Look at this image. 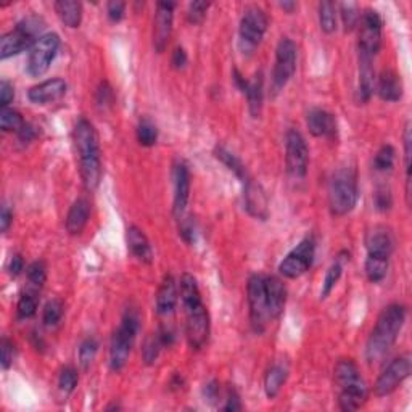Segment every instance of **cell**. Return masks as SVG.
Returning a JSON list of instances; mask_svg holds the SVG:
<instances>
[{"label": "cell", "mask_w": 412, "mask_h": 412, "mask_svg": "<svg viewBox=\"0 0 412 412\" xmlns=\"http://www.w3.org/2000/svg\"><path fill=\"white\" fill-rule=\"evenodd\" d=\"M375 69L374 58L361 55L359 53V84H357V97L359 102L366 103L375 92Z\"/></svg>", "instance_id": "26"}, {"label": "cell", "mask_w": 412, "mask_h": 412, "mask_svg": "<svg viewBox=\"0 0 412 412\" xmlns=\"http://www.w3.org/2000/svg\"><path fill=\"white\" fill-rule=\"evenodd\" d=\"M203 395H205V398L210 401V403H215V401L220 398L221 395V388H220V384H217L216 380H211L210 384L205 385V390H203Z\"/></svg>", "instance_id": "55"}, {"label": "cell", "mask_w": 412, "mask_h": 412, "mask_svg": "<svg viewBox=\"0 0 412 412\" xmlns=\"http://www.w3.org/2000/svg\"><path fill=\"white\" fill-rule=\"evenodd\" d=\"M137 141L142 147H153L158 141V129L150 119H141L137 126Z\"/></svg>", "instance_id": "37"}, {"label": "cell", "mask_w": 412, "mask_h": 412, "mask_svg": "<svg viewBox=\"0 0 412 412\" xmlns=\"http://www.w3.org/2000/svg\"><path fill=\"white\" fill-rule=\"evenodd\" d=\"M181 235H182V238L187 243H192L193 240H195V229H193L192 221L182 222V226H181Z\"/></svg>", "instance_id": "60"}, {"label": "cell", "mask_w": 412, "mask_h": 412, "mask_svg": "<svg viewBox=\"0 0 412 412\" xmlns=\"http://www.w3.org/2000/svg\"><path fill=\"white\" fill-rule=\"evenodd\" d=\"M245 190H243V201H245V210L248 215L255 220L266 221L269 217V200L265 188L261 183H258L250 177L248 181L243 182Z\"/></svg>", "instance_id": "17"}, {"label": "cell", "mask_w": 412, "mask_h": 412, "mask_svg": "<svg viewBox=\"0 0 412 412\" xmlns=\"http://www.w3.org/2000/svg\"><path fill=\"white\" fill-rule=\"evenodd\" d=\"M267 31V17L265 10L258 5H250L243 10V17L238 28V46L243 53H253L260 46Z\"/></svg>", "instance_id": "7"}, {"label": "cell", "mask_w": 412, "mask_h": 412, "mask_svg": "<svg viewBox=\"0 0 412 412\" xmlns=\"http://www.w3.org/2000/svg\"><path fill=\"white\" fill-rule=\"evenodd\" d=\"M390 260L388 258H379V256H367L366 258V276L372 284H379L386 277L388 272Z\"/></svg>", "instance_id": "33"}, {"label": "cell", "mask_w": 412, "mask_h": 412, "mask_svg": "<svg viewBox=\"0 0 412 412\" xmlns=\"http://www.w3.org/2000/svg\"><path fill=\"white\" fill-rule=\"evenodd\" d=\"M73 142L79 158V172L84 187L89 192L96 190L102 179L100 143L96 126L86 118L79 119L73 131Z\"/></svg>", "instance_id": "1"}, {"label": "cell", "mask_w": 412, "mask_h": 412, "mask_svg": "<svg viewBox=\"0 0 412 412\" xmlns=\"http://www.w3.org/2000/svg\"><path fill=\"white\" fill-rule=\"evenodd\" d=\"M395 160H396V150L393 147L386 143V145L380 147V150L375 153L374 168L380 172L391 171L395 166Z\"/></svg>", "instance_id": "39"}, {"label": "cell", "mask_w": 412, "mask_h": 412, "mask_svg": "<svg viewBox=\"0 0 412 412\" xmlns=\"http://www.w3.org/2000/svg\"><path fill=\"white\" fill-rule=\"evenodd\" d=\"M64 312V305L62 300L58 298H53L44 306L42 312V322L46 327H55L60 321H62Z\"/></svg>", "instance_id": "38"}, {"label": "cell", "mask_w": 412, "mask_h": 412, "mask_svg": "<svg viewBox=\"0 0 412 412\" xmlns=\"http://www.w3.org/2000/svg\"><path fill=\"white\" fill-rule=\"evenodd\" d=\"M28 280L31 282L33 285L36 287H42L46 284L47 280V267H46V262L44 261H34L31 265L28 266Z\"/></svg>", "instance_id": "47"}, {"label": "cell", "mask_w": 412, "mask_h": 412, "mask_svg": "<svg viewBox=\"0 0 412 412\" xmlns=\"http://www.w3.org/2000/svg\"><path fill=\"white\" fill-rule=\"evenodd\" d=\"M127 247L134 256L143 265L153 262V250L147 235L137 226H131L127 229Z\"/></svg>", "instance_id": "27"}, {"label": "cell", "mask_w": 412, "mask_h": 412, "mask_svg": "<svg viewBox=\"0 0 412 412\" xmlns=\"http://www.w3.org/2000/svg\"><path fill=\"white\" fill-rule=\"evenodd\" d=\"M359 48L361 55L375 58L382 46V29H384V21L379 12L367 8L361 13L359 18Z\"/></svg>", "instance_id": "13"}, {"label": "cell", "mask_w": 412, "mask_h": 412, "mask_svg": "<svg viewBox=\"0 0 412 412\" xmlns=\"http://www.w3.org/2000/svg\"><path fill=\"white\" fill-rule=\"evenodd\" d=\"M188 198H190V171L186 163H177L174 166V203H172V215L176 220L182 217Z\"/></svg>", "instance_id": "19"}, {"label": "cell", "mask_w": 412, "mask_h": 412, "mask_svg": "<svg viewBox=\"0 0 412 412\" xmlns=\"http://www.w3.org/2000/svg\"><path fill=\"white\" fill-rule=\"evenodd\" d=\"M296 71V46L289 37L280 39L276 48V64L272 69V92L279 93Z\"/></svg>", "instance_id": "10"}, {"label": "cell", "mask_w": 412, "mask_h": 412, "mask_svg": "<svg viewBox=\"0 0 412 412\" xmlns=\"http://www.w3.org/2000/svg\"><path fill=\"white\" fill-rule=\"evenodd\" d=\"M411 370L412 356L409 353L395 357L377 379L374 385V395L379 396V398L391 395L395 390H398L400 385H403V382L411 375Z\"/></svg>", "instance_id": "14"}, {"label": "cell", "mask_w": 412, "mask_h": 412, "mask_svg": "<svg viewBox=\"0 0 412 412\" xmlns=\"http://www.w3.org/2000/svg\"><path fill=\"white\" fill-rule=\"evenodd\" d=\"M285 166L294 179H305L310 166V148L306 138L296 129H290L285 136Z\"/></svg>", "instance_id": "12"}, {"label": "cell", "mask_w": 412, "mask_h": 412, "mask_svg": "<svg viewBox=\"0 0 412 412\" xmlns=\"http://www.w3.org/2000/svg\"><path fill=\"white\" fill-rule=\"evenodd\" d=\"M287 377H289V367L285 364H277L271 366L267 369L265 375V393L269 400H274L277 395L280 393L282 386L287 382Z\"/></svg>", "instance_id": "30"}, {"label": "cell", "mask_w": 412, "mask_h": 412, "mask_svg": "<svg viewBox=\"0 0 412 412\" xmlns=\"http://www.w3.org/2000/svg\"><path fill=\"white\" fill-rule=\"evenodd\" d=\"M24 126L21 113L13 108H2L0 111V129L3 132H18Z\"/></svg>", "instance_id": "36"}, {"label": "cell", "mask_w": 412, "mask_h": 412, "mask_svg": "<svg viewBox=\"0 0 412 412\" xmlns=\"http://www.w3.org/2000/svg\"><path fill=\"white\" fill-rule=\"evenodd\" d=\"M247 100H248V110L253 118H258L262 110V100H265V79L262 73H258L255 78L250 81L247 91Z\"/></svg>", "instance_id": "32"}, {"label": "cell", "mask_w": 412, "mask_h": 412, "mask_svg": "<svg viewBox=\"0 0 412 412\" xmlns=\"http://www.w3.org/2000/svg\"><path fill=\"white\" fill-rule=\"evenodd\" d=\"M12 220H13L12 211L8 210V206H3L2 213H0V229H2L3 234L10 229V226H12Z\"/></svg>", "instance_id": "59"}, {"label": "cell", "mask_w": 412, "mask_h": 412, "mask_svg": "<svg viewBox=\"0 0 412 412\" xmlns=\"http://www.w3.org/2000/svg\"><path fill=\"white\" fill-rule=\"evenodd\" d=\"M306 126L314 137H334L337 134V119L322 108H312L306 116Z\"/></svg>", "instance_id": "23"}, {"label": "cell", "mask_w": 412, "mask_h": 412, "mask_svg": "<svg viewBox=\"0 0 412 412\" xmlns=\"http://www.w3.org/2000/svg\"><path fill=\"white\" fill-rule=\"evenodd\" d=\"M98 351V341L93 337H89L79 345V364L84 370H87L91 364L96 359Z\"/></svg>", "instance_id": "41"}, {"label": "cell", "mask_w": 412, "mask_h": 412, "mask_svg": "<svg viewBox=\"0 0 412 412\" xmlns=\"http://www.w3.org/2000/svg\"><path fill=\"white\" fill-rule=\"evenodd\" d=\"M334 379L340 388V409L345 412L361 409L367 401L369 390L356 362L353 359H340L334 369Z\"/></svg>", "instance_id": "3"}, {"label": "cell", "mask_w": 412, "mask_h": 412, "mask_svg": "<svg viewBox=\"0 0 412 412\" xmlns=\"http://www.w3.org/2000/svg\"><path fill=\"white\" fill-rule=\"evenodd\" d=\"M374 205L377 211L386 213L393 206V193L386 186H379L374 192Z\"/></svg>", "instance_id": "45"}, {"label": "cell", "mask_w": 412, "mask_h": 412, "mask_svg": "<svg viewBox=\"0 0 412 412\" xmlns=\"http://www.w3.org/2000/svg\"><path fill=\"white\" fill-rule=\"evenodd\" d=\"M0 362H2V369L8 370L10 366L13 364V356H15V346L12 341H10L7 337H3L2 341H0Z\"/></svg>", "instance_id": "49"}, {"label": "cell", "mask_w": 412, "mask_h": 412, "mask_svg": "<svg viewBox=\"0 0 412 412\" xmlns=\"http://www.w3.org/2000/svg\"><path fill=\"white\" fill-rule=\"evenodd\" d=\"M319 24L325 34L337 31V5L334 2L319 3Z\"/></svg>", "instance_id": "35"}, {"label": "cell", "mask_w": 412, "mask_h": 412, "mask_svg": "<svg viewBox=\"0 0 412 412\" xmlns=\"http://www.w3.org/2000/svg\"><path fill=\"white\" fill-rule=\"evenodd\" d=\"M138 330H141V316L136 310H127L121 325L115 330L110 341V369L113 372H119L126 367Z\"/></svg>", "instance_id": "5"}, {"label": "cell", "mask_w": 412, "mask_h": 412, "mask_svg": "<svg viewBox=\"0 0 412 412\" xmlns=\"http://www.w3.org/2000/svg\"><path fill=\"white\" fill-rule=\"evenodd\" d=\"M367 256L391 258L395 250V238L388 227L374 226L366 235Z\"/></svg>", "instance_id": "18"}, {"label": "cell", "mask_w": 412, "mask_h": 412, "mask_svg": "<svg viewBox=\"0 0 412 412\" xmlns=\"http://www.w3.org/2000/svg\"><path fill=\"white\" fill-rule=\"evenodd\" d=\"M348 261H350V253H341V255L337 256V260L329 266V269L325 272L324 282H322L321 300H325V298L332 294V290H334L335 285L339 284L340 277L343 274V267Z\"/></svg>", "instance_id": "31"}, {"label": "cell", "mask_w": 412, "mask_h": 412, "mask_svg": "<svg viewBox=\"0 0 412 412\" xmlns=\"http://www.w3.org/2000/svg\"><path fill=\"white\" fill-rule=\"evenodd\" d=\"M66 82L63 79H47L41 84H36L28 91V98L36 105H47V103L55 102L66 93Z\"/></svg>", "instance_id": "20"}, {"label": "cell", "mask_w": 412, "mask_h": 412, "mask_svg": "<svg viewBox=\"0 0 412 412\" xmlns=\"http://www.w3.org/2000/svg\"><path fill=\"white\" fill-rule=\"evenodd\" d=\"M78 382H79V375H78V370L74 369V367L68 366V367H64L62 372H60L58 386L64 395H71L73 391L76 390Z\"/></svg>", "instance_id": "44"}, {"label": "cell", "mask_w": 412, "mask_h": 412, "mask_svg": "<svg viewBox=\"0 0 412 412\" xmlns=\"http://www.w3.org/2000/svg\"><path fill=\"white\" fill-rule=\"evenodd\" d=\"M60 48V36L55 33L42 34L29 51L26 71L29 76L41 78L48 71L53 60L57 57Z\"/></svg>", "instance_id": "8"}, {"label": "cell", "mask_w": 412, "mask_h": 412, "mask_svg": "<svg viewBox=\"0 0 412 412\" xmlns=\"http://www.w3.org/2000/svg\"><path fill=\"white\" fill-rule=\"evenodd\" d=\"M13 98H15V89L12 84L3 79V81L0 82V107L8 108L10 103L13 102Z\"/></svg>", "instance_id": "52"}, {"label": "cell", "mask_w": 412, "mask_h": 412, "mask_svg": "<svg viewBox=\"0 0 412 412\" xmlns=\"http://www.w3.org/2000/svg\"><path fill=\"white\" fill-rule=\"evenodd\" d=\"M8 271H10V276L13 277H18L21 272L24 271V260L21 258V255H15L12 258V261H10V266H8Z\"/></svg>", "instance_id": "57"}, {"label": "cell", "mask_w": 412, "mask_h": 412, "mask_svg": "<svg viewBox=\"0 0 412 412\" xmlns=\"http://www.w3.org/2000/svg\"><path fill=\"white\" fill-rule=\"evenodd\" d=\"M316 255V242L312 237H306L298 243L289 255L284 258V261L279 265V272L285 279H300L303 274H306L311 269L312 261Z\"/></svg>", "instance_id": "11"}, {"label": "cell", "mask_w": 412, "mask_h": 412, "mask_svg": "<svg viewBox=\"0 0 412 412\" xmlns=\"http://www.w3.org/2000/svg\"><path fill=\"white\" fill-rule=\"evenodd\" d=\"M279 7L282 10H285L287 13H294L295 10L298 8V3H295V2H280Z\"/></svg>", "instance_id": "62"}, {"label": "cell", "mask_w": 412, "mask_h": 412, "mask_svg": "<svg viewBox=\"0 0 412 412\" xmlns=\"http://www.w3.org/2000/svg\"><path fill=\"white\" fill-rule=\"evenodd\" d=\"M208 8H210V2H190L187 10V19L192 24H200L206 17Z\"/></svg>", "instance_id": "48"}, {"label": "cell", "mask_w": 412, "mask_h": 412, "mask_svg": "<svg viewBox=\"0 0 412 412\" xmlns=\"http://www.w3.org/2000/svg\"><path fill=\"white\" fill-rule=\"evenodd\" d=\"M247 298H248V310H250V322L253 330L256 334H262L267 325V321L271 319L269 310H267L266 300V285L265 276L253 274L248 279L247 285Z\"/></svg>", "instance_id": "9"}, {"label": "cell", "mask_w": 412, "mask_h": 412, "mask_svg": "<svg viewBox=\"0 0 412 412\" xmlns=\"http://www.w3.org/2000/svg\"><path fill=\"white\" fill-rule=\"evenodd\" d=\"M124 12H126V3L124 2H108L107 5V15L110 18V21L119 23L124 18Z\"/></svg>", "instance_id": "51"}, {"label": "cell", "mask_w": 412, "mask_h": 412, "mask_svg": "<svg viewBox=\"0 0 412 412\" xmlns=\"http://www.w3.org/2000/svg\"><path fill=\"white\" fill-rule=\"evenodd\" d=\"M359 188L353 168H340L329 182V208L334 216H346L355 210Z\"/></svg>", "instance_id": "4"}, {"label": "cell", "mask_w": 412, "mask_h": 412, "mask_svg": "<svg viewBox=\"0 0 412 412\" xmlns=\"http://www.w3.org/2000/svg\"><path fill=\"white\" fill-rule=\"evenodd\" d=\"M265 285L267 310H269L271 319H279L284 314L287 303V289L284 282L276 276H265Z\"/></svg>", "instance_id": "21"}, {"label": "cell", "mask_w": 412, "mask_h": 412, "mask_svg": "<svg viewBox=\"0 0 412 412\" xmlns=\"http://www.w3.org/2000/svg\"><path fill=\"white\" fill-rule=\"evenodd\" d=\"M187 322H186V335L188 346L192 350H201L210 337V314H208L206 306L198 305L193 310L186 311Z\"/></svg>", "instance_id": "15"}, {"label": "cell", "mask_w": 412, "mask_h": 412, "mask_svg": "<svg viewBox=\"0 0 412 412\" xmlns=\"http://www.w3.org/2000/svg\"><path fill=\"white\" fill-rule=\"evenodd\" d=\"M242 401H240V396H238L237 391L234 388L229 390V393H227V400H226V404L222 406V411H229V412H235V411H242Z\"/></svg>", "instance_id": "53"}, {"label": "cell", "mask_w": 412, "mask_h": 412, "mask_svg": "<svg viewBox=\"0 0 412 412\" xmlns=\"http://www.w3.org/2000/svg\"><path fill=\"white\" fill-rule=\"evenodd\" d=\"M232 76H234L235 86H237L238 89H240V92L243 93V96H245L247 91H248V86H250V81H247V79L242 76V73L238 71V69H234V73H232Z\"/></svg>", "instance_id": "61"}, {"label": "cell", "mask_w": 412, "mask_h": 412, "mask_svg": "<svg viewBox=\"0 0 412 412\" xmlns=\"http://www.w3.org/2000/svg\"><path fill=\"white\" fill-rule=\"evenodd\" d=\"M37 311V298L33 294H24L21 298H19L18 306H17V312L19 319H29L36 314Z\"/></svg>", "instance_id": "46"}, {"label": "cell", "mask_w": 412, "mask_h": 412, "mask_svg": "<svg viewBox=\"0 0 412 412\" xmlns=\"http://www.w3.org/2000/svg\"><path fill=\"white\" fill-rule=\"evenodd\" d=\"M89 216H91V201L86 197L78 198L66 215V221H64L66 231L71 235H81L89 222Z\"/></svg>", "instance_id": "24"}, {"label": "cell", "mask_w": 412, "mask_h": 412, "mask_svg": "<svg viewBox=\"0 0 412 412\" xmlns=\"http://www.w3.org/2000/svg\"><path fill=\"white\" fill-rule=\"evenodd\" d=\"M46 23L39 17H28L17 24L13 31L3 34L0 39V58L7 60L18 55L24 51H31V47L42 36V29Z\"/></svg>", "instance_id": "6"}, {"label": "cell", "mask_w": 412, "mask_h": 412, "mask_svg": "<svg viewBox=\"0 0 412 412\" xmlns=\"http://www.w3.org/2000/svg\"><path fill=\"white\" fill-rule=\"evenodd\" d=\"M375 89L377 93L382 100L385 102H400L403 98V81H401V76L393 69H384L380 73L379 79L375 81Z\"/></svg>", "instance_id": "22"}, {"label": "cell", "mask_w": 412, "mask_h": 412, "mask_svg": "<svg viewBox=\"0 0 412 412\" xmlns=\"http://www.w3.org/2000/svg\"><path fill=\"white\" fill-rule=\"evenodd\" d=\"M179 294H181L182 306L183 310H193L198 305H201V294L198 289L197 279L192 274H182L181 280H179Z\"/></svg>", "instance_id": "29"}, {"label": "cell", "mask_w": 412, "mask_h": 412, "mask_svg": "<svg viewBox=\"0 0 412 412\" xmlns=\"http://www.w3.org/2000/svg\"><path fill=\"white\" fill-rule=\"evenodd\" d=\"M187 62H188V58H187V52L183 51L182 47H177L176 51L172 52V58H171L172 68H176V69H182V68H186Z\"/></svg>", "instance_id": "56"}, {"label": "cell", "mask_w": 412, "mask_h": 412, "mask_svg": "<svg viewBox=\"0 0 412 412\" xmlns=\"http://www.w3.org/2000/svg\"><path fill=\"white\" fill-rule=\"evenodd\" d=\"M406 316H408V310L400 303L388 305L380 312L366 345V359L369 364L380 362L393 348L406 322Z\"/></svg>", "instance_id": "2"}, {"label": "cell", "mask_w": 412, "mask_h": 412, "mask_svg": "<svg viewBox=\"0 0 412 412\" xmlns=\"http://www.w3.org/2000/svg\"><path fill=\"white\" fill-rule=\"evenodd\" d=\"M339 10H340V17H341V21H343V28L346 33H351L353 29L357 26V23H359V18H361V13H359V8H357L356 3H340L339 5Z\"/></svg>", "instance_id": "43"}, {"label": "cell", "mask_w": 412, "mask_h": 412, "mask_svg": "<svg viewBox=\"0 0 412 412\" xmlns=\"http://www.w3.org/2000/svg\"><path fill=\"white\" fill-rule=\"evenodd\" d=\"M17 136L19 138V142L29 143V142H33L34 138L37 137V131H36V127L33 126V124L24 123V126L17 132Z\"/></svg>", "instance_id": "54"}, {"label": "cell", "mask_w": 412, "mask_h": 412, "mask_svg": "<svg viewBox=\"0 0 412 412\" xmlns=\"http://www.w3.org/2000/svg\"><path fill=\"white\" fill-rule=\"evenodd\" d=\"M57 15L62 19V23L68 28H79L82 21V3L76 0H58L53 3Z\"/></svg>", "instance_id": "28"}, {"label": "cell", "mask_w": 412, "mask_h": 412, "mask_svg": "<svg viewBox=\"0 0 412 412\" xmlns=\"http://www.w3.org/2000/svg\"><path fill=\"white\" fill-rule=\"evenodd\" d=\"M163 348L160 339H158V334L156 335H148L145 340H143V345H142V359L145 362L147 366H152L155 364L158 356H160V351Z\"/></svg>", "instance_id": "42"}, {"label": "cell", "mask_w": 412, "mask_h": 412, "mask_svg": "<svg viewBox=\"0 0 412 412\" xmlns=\"http://www.w3.org/2000/svg\"><path fill=\"white\" fill-rule=\"evenodd\" d=\"M177 282L171 274H166L161 280L156 294V312L160 316H171L177 306Z\"/></svg>", "instance_id": "25"}, {"label": "cell", "mask_w": 412, "mask_h": 412, "mask_svg": "<svg viewBox=\"0 0 412 412\" xmlns=\"http://www.w3.org/2000/svg\"><path fill=\"white\" fill-rule=\"evenodd\" d=\"M115 102V93L108 82H102L100 87L97 91V103L100 108H108Z\"/></svg>", "instance_id": "50"}, {"label": "cell", "mask_w": 412, "mask_h": 412, "mask_svg": "<svg viewBox=\"0 0 412 412\" xmlns=\"http://www.w3.org/2000/svg\"><path fill=\"white\" fill-rule=\"evenodd\" d=\"M182 385H183V380H182L181 375L172 377V380H171V388L172 390H181Z\"/></svg>", "instance_id": "63"}, {"label": "cell", "mask_w": 412, "mask_h": 412, "mask_svg": "<svg viewBox=\"0 0 412 412\" xmlns=\"http://www.w3.org/2000/svg\"><path fill=\"white\" fill-rule=\"evenodd\" d=\"M404 168H406V200L411 205V156H412V137H411V123H406L404 127Z\"/></svg>", "instance_id": "40"}, {"label": "cell", "mask_w": 412, "mask_h": 412, "mask_svg": "<svg viewBox=\"0 0 412 412\" xmlns=\"http://www.w3.org/2000/svg\"><path fill=\"white\" fill-rule=\"evenodd\" d=\"M215 155L217 160H221L222 165H226L227 170L234 172V174L240 179L242 182H245V181H248V179H250V176H248V172H247V168L243 166V163L238 160L234 153H231L229 150H227V148L217 147L215 150Z\"/></svg>", "instance_id": "34"}, {"label": "cell", "mask_w": 412, "mask_h": 412, "mask_svg": "<svg viewBox=\"0 0 412 412\" xmlns=\"http://www.w3.org/2000/svg\"><path fill=\"white\" fill-rule=\"evenodd\" d=\"M174 2H158L156 13L153 18V47L158 53L166 51L172 34V23H174Z\"/></svg>", "instance_id": "16"}, {"label": "cell", "mask_w": 412, "mask_h": 412, "mask_svg": "<svg viewBox=\"0 0 412 412\" xmlns=\"http://www.w3.org/2000/svg\"><path fill=\"white\" fill-rule=\"evenodd\" d=\"M158 339H160L163 346H171L172 343H174L176 335H174V332L170 329V327H161L160 332H158Z\"/></svg>", "instance_id": "58"}]
</instances>
